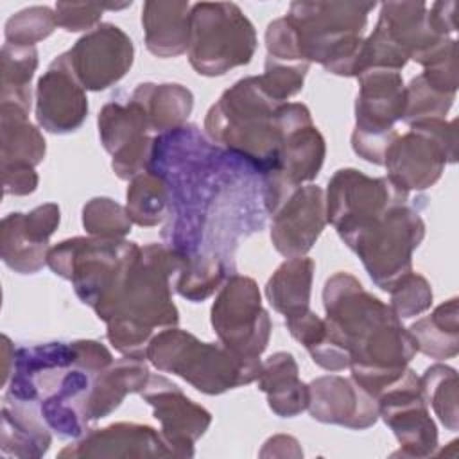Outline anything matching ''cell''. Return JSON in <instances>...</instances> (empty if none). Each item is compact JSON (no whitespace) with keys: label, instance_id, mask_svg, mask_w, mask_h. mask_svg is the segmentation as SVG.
<instances>
[{"label":"cell","instance_id":"obj_34","mask_svg":"<svg viewBox=\"0 0 459 459\" xmlns=\"http://www.w3.org/2000/svg\"><path fill=\"white\" fill-rule=\"evenodd\" d=\"M129 219L143 228L158 226L169 213V192L161 178L145 170L129 181L126 194Z\"/></svg>","mask_w":459,"mask_h":459},{"label":"cell","instance_id":"obj_33","mask_svg":"<svg viewBox=\"0 0 459 459\" xmlns=\"http://www.w3.org/2000/svg\"><path fill=\"white\" fill-rule=\"evenodd\" d=\"M38 68L36 47L9 45L2 47V82L0 102L16 104L25 111H30V81Z\"/></svg>","mask_w":459,"mask_h":459},{"label":"cell","instance_id":"obj_40","mask_svg":"<svg viewBox=\"0 0 459 459\" xmlns=\"http://www.w3.org/2000/svg\"><path fill=\"white\" fill-rule=\"evenodd\" d=\"M308 66L310 65L307 63H283L267 57L264 74L256 75V79L271 99L276 102H287L301 91Z\"/></svg>","mask_w":459,"mask_h":459},{"label":"cell","instance_id":"obj_17","mask_svg":"<svg viewBox=\"0 0 459 459\" xmlns=\"http://www.w3.org/2000/svg\"><path fill=\"white\" fill-rule=\"evenodd\" d=\"M70 66L84 90L102 91L117 84L131 68V38L113 23H100L66 50Z\"/></svg>","mask_w":459,"mask_h":459},{"label":"cell","instance_id":"obj_21","mask_svg":"<svg viewBox=\"0 0 459 459\" xmlns=\"http://www.w3.org/2000/svg\"><path fill=\"white\" fill-rule=\"evenodd\" d=\"M86 117V90L74 74L66 52H63L38 81L36 120L52 134H68L77 131Z\"/></svg>","mask_w":459,"mask_h":459},{"label":"cell","instance_id":"obj_41","mask_svg":"<svg viewBox=\"0 0 459 459\" xmlns=\"http://www.w3.org/2000/svg\"><path fill=\"white\" fill-rule=\"evenodd\" d=\"M131 2L126 4H93V2H57L56 11V23L66 32H81V30H93L100 25V18L104 11H115L129 7Z\"/></svg>","mask_w":459,"mask_h":459},{"label":"cell","instance_id":"obj_10","mask_svg":"<svg viewBox=\"0 0 459 459\" xmlns=\"http://www.w3.org/2000/svg\"><path fill=\"white\" fill-rule=\"evenodd\" d=\"M357 79L351 147L362 160L384 165L385 152L398 136L394 124L403 118L405 84L402 74L389 68H368Z\"/></svg>","mask_w":459,"mask_h":459},{"label":"cell","instance_id":"obj_39","mask_svg":"<svg viewBox=\"0 0 459 459\" xmlns=\"http://www.w3.org/2000/svg\"><path fill=\"white\" fill-rule=\"evenodd\" d=\"M391 310L402 321L429 310L432 305V289L425 276L411 271L402 276L391 289Z\"/></svg>","mask_w":459,"mask_h":459},{"label":"cell","instance_id":"obj_4","mask_svg":"<svg viewBox=\"0 0 459 459\" xmlns=\"http://www.w3.org/2000/svg\"><path fill=\"white\" fill-rule=\"evenodd\" d=\"M287 126L289 102L271 99L256 75L228 88L204 118L206 138L251 163L260 176L274 169Z\"/></svg>","mask_w":459,"mask_h":459},{"label":"cell","instance_id":"obj_24","mask_svg":"<svg viewBox=\"0 0 459 459\" xmlns=\"http://www.w3.org/2000/svg\"><path fill=\"white\" fill-rule=\"evenodd\" d=\"M59 457H174L158 430L140 423H111L88 430Z\"/></svg>","mask_w":459,"mask_h":459},{"label":"cell","instance_id":"obj_44","mask_svg":"<svg viewBox=\"0 0 459 459\" xmlns=\"http://www.w3.org/2000/svg\"><path fill=\"white\" fill-rule=\"evenodd\" d=\"M4 194L29 195L38 188V174L34 167H4L2 169Z\"/></svg>","mask_w":459,"mask_h":459},{"label":"cell","instance_id":"obj_37","mask_svg":"<svg viewBox=\"0 0 459 459\" xmlns=\"http://www.w3.org/2000/svg\"><path fill=\"white\" fill-rule=\"evenodd\" d=\"M56 27L57 23L54 9L47 5H32L9 16L4 36L5 43L9 45L34 47L38 41L47 39Z\"/></svg>","mask_w":459,"mask_h":459},{"label":"cell","instance_id":"obj_19","mask_svg":"<svg viewBox=\"0 0 459 459\" xmlns=\"http://www.w3.org/2000/svg\"><path fill=\"white\" fill-rule=\"evenodd\" d=\"M407 59L423 68L443 57L457 41L439 34L425 2H384L375 25Z\"/></svg>","mask_w":459,"mask_h":459},{"label":"cell","instance_id":"obj_6","mask_svg":"<svg viewBox=\"0 0 459 459\" xmlns=\"http://www.w3.org/2000/svg\"><path fill=\"white\" fill-rule=\"evenodd\" d=\"M158 371L186 380L204 394H222L251 384L262 371L260 359H242L221 342H203L194 333L176 326L158 332L145 351Z\"/></svg>","mask_w":459,"mask_h":459},{"label":"cell","instance_id":"obj_30","mask_svg":"<svg viewBox=\"0 0 459 459\" xmlns=\"http://www.w3.org/2000/svg\"><path fill=\"white\" fill-rule=\"evenodd\" d=\"M131 99L143 108L151 133L156 134L185 126L194 108L192 91L176 82H142L133 91Z\"/></svg>","mask_w":459,"mask_h":459},{"label":"cell","instance_id":"obj_47","mask_svg":"<svg viewBox=\"0 0 459 459\" xmlns=\"http://www.w3.org/2000/svg\"><path fill=\"white\" fill-rule=\"evenodd\" d=\"M14 344L9 341L7 335H2V351H4V377H2V384L4 387L7 385L9 378H11V371L14 366Z\"/></svg>","mask_w":459,"mask_h":459},{"label":"cell","instance_id":"obj_16","mask_svg":"<svg viewBox=\"0 0 459 459\" xmlns=\"http://www.w3.org/2000/svg\"><path fill=\"white\" fill-rule=\"evenodd\" d=\"M102 147L111 154V169L120 179H133L147 170L154 136L143 108L127 99L108 102L97 118Z\"/></svg>","mask_w":459,"mask_h":459},{"label":"cell","instance_id":"obj_20","mask_svg":"<svg viewBox=\"0 0 459 459\" xmlns=\"http://www.w3.org/2000/svg\"><path fill=\"white\" fill-rule=\"evenodd\" d=\"M56 203H45L29 213H9L2 219L0 256L18 274H36L47 264L48 240L59 226Z\"/></svg>","mask_w":459,"mask_h":459},{"label":"cell","instance_id":"obj_12","mask_svg":"<svg viewBox=\"0 0 459 459\" xmlns=\"http://www.w3.org/2000/svg\"><path fill=\"white\" fill-rule=\"evenodd\" d=\"M325 154V138L314 126L308 108L301 102H290L289 126L278 151L276 165L262 176L267 215H273L303 183L317 178Z\"/></svg>","mask_w":459,"mask_h":459},{"label":"cell","instance_id":"obj_7","mask_svg":"<svg viewBox=\"0 0 459 459\" xmlns=\"http://www.w3.org/2000/svg\"><path fill=\"white\" fill-rule=\"evenodd\" d=\"M138 253L140 246L126 238L74 237L50 247L47 265L72 281L77 298L97 312L113 298Z\"/></svg>","mask_w":459,"mask_h":459},{"label":"cell","instance_id":"obj_29","mask_svg":"<svg viewBox=\"0 0 459 459\" xmlns=\"http://www.w3.org/2000/svg\"><path fill=\"white\" fill-rule=\"evenodd\" d=\"M47 154V142L29 122V111L0 102V158L4 167H36Z\"/></svg>","mask_w":459,"mask_h":459},{"label":"cell","instance_id":"obj_9","mask_svg":"<svg viewBox=\"0 0 459 459\" xmlns=\"http://www.w3.org/2000/svg\"><path fill=\"white\" fill-rule=\"evenodd\" d=\"M425 237V222L412 206L398 204L344 244L360 258L371 281L389 289L412 271V253Z\"/></svg>","mask_w":459,"mask_h":459},{"label":"cell","instance_id":"obj_32","mask_svg":"<svg viewBox=\"0 0 459 459\" xmlns=\"http://www.w3.org/2000/svg\"><path fill=\"white\" fill-rule=\"evenodd\" d=\"M459 307L457 298L441 303L430 316L411 325L418 351L430 359H452L459 351Z\"/></svg>","mask_w":459,"mask_h":459},{"label":"cell","instance_id":"obj_45","mask_svg":"<svg viewBox=\"0 0 459 459\" xmlns=\"http://www.w3.org/2000/svg\"><path fill=\"white\" fill-rule=\"evenodd\" d=\"M455 11H457V2L446 0V2H434L429 7V18L434 29L450 38L452 32H455Z\"/></svg>","mask_w":459,"mask_h":459},{"label":"cell","instance_id":"obj_18","mask_svg":"<svg viewBox=\"0 0 459 459\" xmlns=\"http://www.w3.org/2000/svg\"><path fill=\"white\" fill-rule=\"evenodd\" d=\"M140 394L152 407L154 418L161 423L160 434L172 455L192 457L195 441L212 423V414L160 373H151Z\"/></svg>","mask_w":459,"mask_h":459},{"label":"cell","instance_id":"obj_27","mask_svg":"<svg viewBox=\"0 0 459 459\" xmlns=\"http://www.w3.org/2000/svg\"><path fill=\"white\" fill-rule=\"evenodd\" d=\"M39 409L4 398L0 448L11 457H41L50 446V432Z\"/></svg>","mask_w":459,"mask_h":459},{"label":"cell","instance_id":"obj_28","mask_svg":"<svg viewBox=\"0 0 459 459\" xmlns=\"http://www.w3.org/2000/svg\"><path fill=\"white\" fill-rule=\"evenodd\" d=\"M151 377L149 366L142 359L122 357L95 375L88 398V416L91 421L106 418L120 407L131 393H140Z\"/></svg>","mask_w":459,"mask_h":459},{"label":"cell","instance_id":"obj_26","mask_svg":"<svg viewBox=\"0 0 459 459\" xmlns=\"http://www.w3.org/2000/svg\"><path fill=\"white\" fill-rule=\"evenodd\" d=\"M258 389L267 394L269 409L280 418H294L307 411L308 384L299 380L298 364L289 351H276L262 362L256 378Z\"/></svg>","mask_w":459,"mask_h":459},{"label":"cell","instance_id":"obj_13","mask_svg":"<svg viewBox=\"0 0 459 459\" xmlns=\"http://www.w3.org/2000/svg\"><path fill=\"white\" fill-rule=\"evenodd\" d=\"M219 342L242 359H260L271 337V317L253 278L230 274L210 310Z\"/></svg>","mask_w":459,"mask_h":459},{"label":"cell","instance_id":"obj_11","mask_svg":"<svg viewBox=\"0 0 459 459\" xmlns=\"http://www.w3.org/2000/svg\"><path fill=\"white\" fill-rule=\"evenodd\" d=\"M398 134L385 152L387 178L402 190H425L457 160L455 120H423Z\"/></svg>","mask_w":459,"mask_h":459},{"label":"cell","instance_id":"obj_46","mask_svg":"<svg viewBox=\"0 0 459 459\" xmlns=\"http://www.w3.org/2000/svg\"><path fill=\"white\" fill-rule=\"evenodd\" d=\"M262 457H301L303 450L299 443L292 436H273L265 441L264 448L260 450Z\"/></svg>","mask_w":459,"mask_h":459},{"label":"cell","instance_id":"obj_43","mask_svg":"<svg viewBox=\"0 0 459 459\" xmlns=\"http://www.w3.org/2000/svg\"><path fill=\"white\" fill-rule=\"evenodd\" d=\"M285 326L290 332V335L298 342H301L307 350H310L312 346L319 344L323 341V337H325V332H326L325 319H321L312 310H307L301 316L285 319Z\"/></svg>","mask_w":459,"mask_h":459},{"label":"cell","instance_id":"obj_42","mask_svg":"<svg viewBox=\"0 0 459 459\" xmlns=\"http://www.w3.org/2000/svg\"><path fill=\"white\" fill-rule=\"evenodd\" d=\"M267 57L283 63H307L301 59L296 34L287 18H278L267 25L265 30ZM308 65V63H307Z\"/></svg>","mask_w":459,"mask_h":459},{"label":"cell","instance_id":"obj_3","mask_svg":"<svg viewBox=\"0 0 459 459\" xmlns=\"http://www.w3.org/2000/svg\"><path fill=\"white\" fill-rule=\"evenodd\" d=\"M185 267V260L165 244H147L113 298L95 314L108 326V341L126 355L145 360L151 339L179 321L172 301V280Z\"/></svg>","mask_w":459,"mask_h":459},{"label":"cell","instance_id":"obj_38","mask_svg":"<svg viewBox=\"0 0 459 459\" xmlns=\"http://www.w3.org/2000/svg\"><path fill=\"white\" fill-rule=\"evenodd\" d=\"M82 226L91 237L124 238L133 226L126 206L109 197H93L82 206Z\"/></svg>","mask_w":459,"mask_h":459},{"label":"cell","instance_id":"obj_8","mask_svg":"<svg viewBox=\"0 0 459 459\" xmlns=\"http://www.w3.org/2000/svg\"><path fill=\"white\" fill-rule=\"evenodd\" d=\"M256 50V30L233 2H197L190 7L188 61L199 75L219 77L244 66Z\"/></svg>","mask_w":459,"mask_h":459},{"label":"cell","instance_id":"obj_15","mask_svg":"<svg viewBox=\"0 0 459 459\" xmlns=\"http://www.w3.org/2000/svg\"><path fill=\"white\" fill-rule=\"evenodd\" d=\"M378 418L393 430L400 450L393 455L429 457L437 448V429L421 393L420 377L407 368L378 398Z\"/></svg>","mask_w":459,"mask_h":459},{"label":"cell","instance_id":"obj_31","mask_svg":"<svg viewBox=\"0 0 459 459\" xmlns=\"http://www.w3.org/2000/svg\"><path fill=\"white\" fill-rule=\"evenodd\" d=\"M316 264L308 256L287 258L267 280L265 298L285 319L310 310V292Z\"/></svg>","mask_w":459,"mask_h":459},{"label":"cell","instance_id":"obj_14","mask_svg":"<svg viewBox=\"0 0 459 459\" xmlns=\"http://www.w3.org/2000/svg\"><path fill=\"white\" fill-rule=\"evenodd\" d=\"M326 221L346 242L385 212L409 201L387 176L369 178L357 169H339L325 192Z\"/></svg>","mask_w":459,"mask_h":459},{"label":"cell","instance_id":"obj_25","mask_svg":"<svg viewBox=\"0 0 459 459\" xmlns=\"http://www.w3.org/2000/svg\"><path fill=\"white\" fill-rule=\"evenodd\" d=\"M190 4L183 0H149L142 7L145 47L158 57H178L188 50Z\"/></svg>","mask_w":459,"mask_h":459},{"label":"cell","instance_id":"obj_5","mask_svg":"<svg viewBox=\"0 0 459 459\" xmlns=\"http://www.w3.org/2000/svg\"><path fill=\"white\" fill-rule=\"evenodd\" d=\"M375 2H292V25L301 59L319 63L326 72L355 77L368 14Z\"/></svg>","mask_w":459,"mask_h":459},{"label":"cell","instance_id":"obj_23","mask_svg":"<svg viewBox=\"0 0 459 459\" xmlns=\"http://www.w3.org/2000/svg\"><path fill=\"white\" fill-rule=\"evenodd\" d=\"M310 416L316 421L364 430L378 420V402L353 378L339 375L317 377L308 384Z\"/></svg>","mask_w":459,"mask_h":459},{"label":"cell","instance_id":"obj_36","mask_svg":"<svg viewBox=\"0 0 459 459\" xmlns=\"http://www.w3.org/2000/svg\"><path fill=\"white\" fill-rule=\"evenodd\" d=\"M454 100L455 95L436 90L420 74L411 79L409 86H405V109L402 120L407 126L423 120H445Z\"/></svg>","mask_w":459,"mask_h":459},{"label":"cell","instance_id":"obj_1","mask_svg":"<svg viewBox=\"0 0 459 459\" xmlns=\"http://www.w3.org/2000/svg\"><path fill=\"white\" fill-rule=\"evenodd\" d=\"M147 170L169 192L163 244L185 267L222 265L235 273L238 238L260 230L267 215L260 172L194 124L154 136Z\"/></svg>","mask_w":459,"mask_h":459},{"label":"cell","instance_id":"obj_22","mask_svg":"<svg viewBox=\"0 0 459 459\" xmlns=\"http://www.w3.org/2000/svg\"><path fill=\"white\" fill-rule=\"evenodd\" d=\"M326 222L325 190L303 185L271 215V242L285 258L305 256Z\"/></svg>","mask_w":459,"mask_h":459},{"label":"cell","instance_id":"obj_35","mask_svg":"<svg viewBox=\"0 0 459 459\" xmlns=\"http://www.w3.org/2000/svg\"><path fill=\"white\" fill-rule=\"evenodd\" d=\"M421 393L448 430L459 429L457 373L446 364H432L420 377Z\"/></svg>","mask_w":459,"mask_h":459},{"label":"cell","instance_id":"obj_2","mask_svg":"<svg viewBox=\"0 0 459 459\" xmlns=\"http://www.w3.org/2000/svg\"><path fill=\"white\" fill-rule=\"evenodd\" d=\"M325 341L350 355L351 378L378 398L418 353L412 333L391 307L368 292L350 273H335L323 289Z\"/></svg>","mask_w":459,"mask_h":459}]
</instances>
